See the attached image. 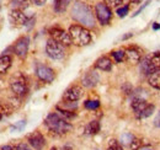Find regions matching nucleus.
Here are the masks:
<instances>
[{
    "label": "nucleus",
    "mask_w": 160,
    "mask_h": 150,
    "mask_svg": "<svg viewBox=\"0 0 160 150\" xmlns=\"http://www.w3.org/2000/svg\"><path fill=\"white\" fill-rule=\"evenodd\" d=\"M72 18L86 28L95 27V16L91 8L85 2H77L72 9Z\"/></svg>",
    "instance_id": "nucleus-1"
},
{
    "label": "nucleus",
    "mask_w": 160,
    "mask_h": 150,
    "mask_svg": "<svg viewBox=\"0 0 160 150\" xmlns=\"http://www.w3.org/2000/svg\"><path fill=\"white\" fill-rule=\"evenodd\" d=\"M44 124L53 134L57 135L67 134L72 129V124L67 119L60 117L58 113H49L44 119Z\"/></svg>",
    "instance_id": "nucleus-2"
},
{
    "label": "nucleus",
    "mask_w": 160,
    "mask_h": 150,
    "mask_svg": "<svg viewBox=\"0 0 160 150\" xmlns=\"http://www.w3.org/2000/svg\"><path fill=\"white\" fill-rule=\"evenodd\" d=\"M69 36L72 38V43L78 47L88 46L92 41L90 31L81 25H72L69 27Z\"/></svg>",
    "instance_id": "nucleus-3"
},
{
    "label": "nucleus",
    "mask_w": 160,
    "mask_h": 150,
    "mask_svg": "<svg viewBox=\"0 0 160 150\" xmlns=\"http://www.w3.org/2000/svg\"><path fill=\"white\" fill-rule=\"evenodd\" d=\"M140 72L147 76L160 72V52H154L152 56L144 57L140 62Z\"/></svg>",
    "instance_id": "nucleus-4"
},
{
    "label": "nucleus",
    "mask_w": 160,
    "mask_h": 150,
    "mask_svg": "<svg viewBox=\"0 0 160 150\" xmlns=\"http://www.w3.org/2000/svg\"><path fill=\"white\" fill-rule=\"evenodd\" d=\"M46 53L51 59L54 60H60L65 56L64 52V46H62L57 41H54L53 38H49L46 43Z\"/></svg>",
    "instance_id": "nucleus-5"
},
{
    "label": "nucleus",
    "mask_w": 160,
    "mask_h": 150,
    "mask_svg": "<svg viewBox=\"0 0 160 150\" xmlns=\"http://www.w3.org/2000/svg\"><path fill=\"white\" fill-rule=\"evenodd\" d=\"M10 89L12 91V94L16 97H23L28 91V86H27V81L22 75H16L11 82H10Z\"/></svg>",
    "instance_id": "nucleus-6"
},
{
    "label": "nucleus",
    "mask_w": 160,
    "mask_h": 150,
    "mask_svg": "<svg viewBox=\"0 0 160 150\" xmlns=\"http://www.w3.org/2000/svg\"><path fill=\"white\" fill-rule=\"evenodd\" d=\"M95 14H96V18L99 20L101 25H108L110 21L112 19V11L111 9L105 4V2H99L96 4L95 6Z\"/></svg>",
    "instance_id": "nucleus-7"
},
{
    "label": "nucleus",
    "mask_w": 160,
    "mask_h": 150,
    "mask_svg": "<svg viewBox=\"0 0 160 150\" xmlns=\"http://www.w3.org/2000/svg\"><path fill=\"white\" fill-rule=\"evenodd\" d=\"M36 75H37V78L40 79L41 81L48 82V84L52 82L54 80V78H56V74H54L52 68H49V67H47L44 64H41V63H38L36 65Z\"/></svg>",
    "instance_id": "nucleus-8"
},
{
    "label": "nucleus",
    "mask_w": 160,
    "mask_h": 150,
    "mask_svg": "<svg viewBox=\"0 0 160 150\" xmlns=\"http://www.w3.org/2000/svg\"><path fill=\"white\" fill-rule=\"evenodd\" d=\"M28 47H30V38L27 36H23L20 37L14 44V53L19 58H25L27 56V52H28Z\"/></svg>",
    "instance_id": "nucleus-9"
},
{
    "label": "nucleus",
    "mask_w": 160,
    "mask_h": 150,
    "mask_svg": "<svg viewBox=\"0 0 160 150\" xmlns=\"http://www.w3.org/2000/svg\"><path fill=\"white\" fill-rule=\"evenodd\" d=\"M49 33H51V38L57 41L62 46H70L72 44V38L69 36V32H65L62 28H58V27L52 28L49 31Z\"/></svg>",
    "instance_id": "nucleus-10"
},
{
    "label": "nucleus",
    "mask_w": 160,
    "mask_h": 150,
    "mask_svg": "<svg viewBox=\"0 0 160 150\" xmlns=\"http://www.w3.org/2000/svg\"><path fill=\"white\" fill-rule=\"evenodd\" d=\"M82 96V89L80 86H70L69 89H67L63 94V100L65 102H77L79 101L80 97Z\"/></svg>",
    "instance_id": "nucleus-11"
},
{
    "label": "nucleus",
    "mask_w": 160,
    "mask_h": 150,
    "mask_svg": "<svg viewBox=\"0 0 160 150\" xmlns=\"http://www.w3.org/2000/svg\"><path fill=\"white\" fill-rule=\"evenodd\" d=\"M28 144L35 150H42L46 145V139L40 132H33L27 137Z\"/></svg>",
    "instance_id": "nucleus-12"
},
{
    "label": "nucleus",
    "mask_w": 160,
    "mask_h": 150,
    "mask_svg": "<svg viewBox=\"0 0 160 150\" xmlns=\"http://www.w3.org/2000/svg\"><path fill=\"white\" fill-rule=\"evenodd\" d=\"M126 52V59L132 63V64H138L142 62L143 56H142V51H140L138 47H134V46H131V47H127L124 49Z\"/></svg>",
    "instance_id": "nucleus-13"
},
{
    "label": "nucleus",
    "mask_w": 160,
    "mask_h": 150,
    "mask_svg": "<svg viewBox=\"0 0 160 150\" xmlns=\"http://www.w3.org/2000/svg\"><path fill=\"white\" fill-rule=\"evenodd\" d=\"M27 19L28 18L23 14V11H20V10H11L10 15H9L10 22L12 25H15V26H25Z\"/></svg>",
    "instance_id": "nucleus-14"
},
{
    "label": "nucleus",
    "mask_w": 160,
    "mask_h": 150,
    "mask_svg": "<svg viewBox=\"0 0 160 150\" xmlns=\"http://www.w3.org/2000/svg\"><path fill=\"white\" fill-rule=\"evenodd\" d=\"M99 81H100V76L96 72H88L81 79L82 86L85 88H94L99 84Z\"/></svg>",
    "instance_id": "nucleus-15"
},
{
    "label": "nucleus",
    "mask_w": 160,
    "mask_h": 150,
    "mask_svg": "<svg viewBox=\"0 0 160 150\" xmlns=\"http://www.w3.org/2000/svg\"><path fill=\"white\" fill-rule=\"evenodd\" d=\"M95 68L102 70V72H111L112 69V62L108 57H100L96 62H95Z\"/></svg>",
    "instance_id": "nucleus-16"
},
{
    "label": "nucleus",
    "mask_w": 160,
    "mask_h": 150,
    "mask_svg": "<svg viewBox=\"0 0 160 150\" xmlns=\"http://www.w3.org/2000/svg\"><path fill=\"white\" fill-rule=\"evenodd\" d=\"M148 105H149V103H148L144 98H142V97H134V98L132 100L131 107H132V111L136 113V116H138Z\"/></svg>",
    "instance_id": "nucleus-17"
},
{
    "label": "nucleus",
    "mask_w": 160,
    "mask_h": 150,
    "mask_svg": "<svg viewBox=\"0 0 160 150\" xmlns=\"http://www.w3.org/2000/svg\"><path fill=\"white\" fill-rule=\"evenodd\" d=\"M11 67V57L8 54L0 56V75H4Z\"/></svg>",
    "instance_id": "nucleus-18"
},
{
    "label": "nucleus",
    "mask_w": 160,
    "mask_h": 150,
    "mask_svg": "<svg viewBox=\"0 0 160 150\" xmlns=\"http://www.w3.org/2000/svg\"><path fill=\"white\" fill-rule=\"evenodd\" d=\"M30 0H11L10 1V8L11 10H20L23 11L30 6Z\"/></svg>",
    "instance_id": "nucleus-19"
},
{
    "label": "nucleus",
    "mask_w": 160,
    "mask_h": 150,
    "mask_svg": "<svg viewBox=\"0 0 160 150\" xmlns=\"http://www.w3.org/2000/svg\"><path fill=\"white\" fill-rule=\"evenodd\" d=\"M100 132V122L99 121H91L85 127V134L88 135H95Z\"/></svg>",
    "instance_id": "nucleus-20"
},
{
    "label": "nucleus",
    "mask_w": 160,
    "mask_h": 150,
    "mask_svg": "<svg viewBox=\"0 0 160 150\" xmlns=\"http://www.w3.org/2000/svg\"><path fill=\"white\" fill-rule=\"evenodd\" d=\"M70 1H72V0H54V2H53L54 11H56L57 14H63V12L67 10V8L69 6Z\"/></svg>",
    "instance_id": "nucleus-21"
},
{
    "label": "nucleus",
    "mask_w": 160,
    "mask_h": 150,
    "mask_svg": "<svg viewBox=\"0 0 160 150\" xmlns=\"http://www.w3.org/2000/svg\"><path fill=\"white\" fill-rule=\"evenodd\" d=\"M148 82H149V85L153 86L154 89L160 90V72L154 73L153 75L148 76Z\"/></svg>",
    "instance_id": "nucleus-22"
},
{
    "label": "nucleus",
    "mask_w": 160,
    "mask_h": 150,
    "mask_svg": "<svg viewBox=\"0 0 160 150\" xmlns=\"http://www.w3.org/2000/svg\"><path fill=\"white\" fill-rule=\"evenodd\" d=\"M155 111V105H152V103H149L142 112L137 116V118H139V119H143V118H148V117H150L153 113Z\"/></svg>",
    "instance_id": "nucleus-23"
},
{
    "label": "nucleus",
    "mask_w": 160,
    "mask_h": 150,
    "mask_svg": "<svg viewBox=\"0 0 160 150\" xmlns=\"http://www.w3.org/2000/svg\"><path fill=\"white\" fill-rule=\"evenodd\" d=\"M84 106L88 110H98L100 107V101L99 100H88L84 102Z\"/></svg>",
    "instance_id": "nucleus-24"
},
{
    "label": "nucleus",
    "mask_w": 160,
    "mask_h": 150,
    "mask_svg": "<svg viewBox=\"0 0 160 150\" xmlns=\"http://www.w3.org/2000/svg\"><path fill=\"white\" fill-rule=\"evenodd\" d=\"M142 145H143V142H142V139L139 138H133V140L131 142V144H129V148L131 150H140L142 149Z\"/></svg>",
    "instance_id": "nucleus-25"
},
{
    "label": "nucleus",
    "mask_w": 160,
    "mask_h": 150,
    "mask_svg": "<svg viewBox=\"0 0 160 150\" xmlns=\"http://www.w3.org/2000/svg\"><path fill=\"white\" fill-rule=\"evenodd\" d=\"M112 57L117 63H122L126 58V52L124 51H115V52H112Z\"/></svg>",
    "instance_id": "nucleus-26"
},
{
    "label": "nucleus",
    "mask_w": 160,
    "mask_h": 150,
    "mask_svg": "<svg viewBox=\"0 0 160 150\" xmlns=\"http://www.w3.org/2000/svg\"><path fill=\"white\" fill-rule=\"evenodd\" d=\"M124 2V0H105V4L111 9V8H121V5Z\"/></svg>",
    "instance_id": "nucleus-27"
},
{
    "label": "nucleus",
    "mask_w": 160,
    "mask_h": 150,
    "mask_svg": "<svg viewBox=\"0 0 160 150\" xmlns=\"http://www.w3.org/2000/svg\"><path fill=\"white\" fill-rule=\"evenodd\" d=\"M128 11H129V5H123V6H121L116 10V14L120 18H124V16H127Z\"/></svg>",
    "instance_id": "nucleus-28"
},
{
    "label": "nucleus",
    "mask_w": 160,
    "mask_h": 150,
    "mask_svg": "<svg viewBox=\"0 0 160 150\" xmlns=\"http://www.w3.org/2000/svg\"><path fill=\"white\" fill-rule=\"evenodd\" d=\"M133 138L134 137L131 133H124L121 137V142H122V144H131V142L133 140Z\"/></svg>",
    "instance_id": "nucleus-29"
},
{
    "label": "nucleus",
    "mask_w": 160,
    "mask_h": 150,
    "mask_svg": "<svg viewBox=\"0 0 160 150\" xmlns=\"http://www.w3.org/2000/svg\"><path fill=\"white\" fill-rule=\"evenodd\" d=\"M14 150H32L27 144H25V143H20V144H18L15 148H14Z\"/></svg>",
    "instance_id": "nucleus-30"
},
{
    "label": "nucleus",
    "mask_w": 160,
    "mask_h": 150,
    "mask_svg": "<svg viewBox=\"0 0 160 150\" xmlns=\"http://www.w3.org/2000/svg\"><path fill=\"white\" fill-rule=\"evenodd\" d=\"M150 1H152V0H147V1H145V2H144V4L142 5V6H140L139 9H138V10H137V11H136V12L133 14V16H137V15H139L140 12H142V11H143V10H144V9L147 8V6H148V4H149Z\"/></svg>",
    "instance_id": "nucleus-31"
},
{
    "label": "nucleus",
    "mask_w": 160,
    "mask_h": 150,
    "mask_svg": "<svg viewBox=\"0 0 160 150\" xmlns=\"http://www.w3.org/2000/svg\"><path fill=\"white\" fill-rule=\"evenodd\" d=\"M25 126H26V122H25V121H20V123H18L16 126H12L11 129H12V131H20Z\"/></svg>",
    "instance_id": "nucleus-32"
},
{
    "label": "nucleus",
    "mask_w": 160,
    "mask_h": 150,
    "mask_svg": "<svg viewBox=\"0 0 160 150\" xmlns=\"http://www.w3.org/2000/svg\"><path fill=\"white\" fill-rule=\"evenodd\" d=\"M33 25H35V18H33V16L28 18L27 21H26V23H25V26H26V27H28V28H31Z\"/></svg>",
    "instance_id": "nucleus-33"
},
{
    "label": "nucleus",
    "mask_w": 160,
    "mask_h": 150,
    "mask_svg": "<svg viewBox=\"0 0 160 150\" xmlns=\"http://www.w3.org/2000/svg\"><path fill=\"white\" fill-rule=\"evenodd\" d=\"M154 126H155L157 128H160V111L158 112V114L155 116V118H154Z\"/></svg>",
    "instance_id": "nucleus-34"
},
{
    "label": "nucleus",
    "mask_w": 160,
    "mask_h": 150,
    "mask_svg": "<svg viewBox=\"0 0 160 150\" xmlns=\"http://www.w3.org/2000/svg\"><path fill=\"white\" fill-rule=\"evenodd\" d=\"M123 91H126V94H127V95L131 94V92H132V86H131V85L127 82V84H126V86L123 85Z\"/></svg>",
    "instance_id": "nucleus-35"
},
{
    "label": "nucleus",
    "mask_w": 160,
    "mask_h": 150,
    "mask_svg": "<svg viewBox=\"0 0 160 150\" xmlns=\"http://www.w3.org/2000/svg\"><path fill=\"white\" fill-rule=\"evenodd\" d=\"M32 2L35 5H37V6H42V5H44L47 2V0H32Z\"/></svg>",
    "instance_id": "nucleus-36"
},
{
    "label": "nucleus",
    "mask_w": 160,
    "mask_h": 150,
    "mask_svg": "<svg viewBox=\"0 0 160 150\" xmlns=\"http://www.w3.org/2000/svg\"><path fill=\"white\" fill-rule=\"evenodd\" d=\"M110 145H113L116 150H123V149H122V147H121V145L117 143V142H116V140H111V144H110Z\"/></svg>",
    "instance_id": "nucleus-37"
},
{
    "label": "nucleus",
    "mask_w": 160,
    "mask_h": 150,
    "mask_svg": "<svg viewBox=\"0 0 160 150\" xmlns=\"http://www.w3.org/2000/svg\"><path fill=\"white\" fill-rule=\"evenodd\" d=\"M153 30H160V23L154 22V23H153Z\"/></svg>",
    "instance_id": "nucleus-38"
},
{
    "label": "nucleus",
    "mask_w": 160,
    "mask_h": 150,
    "mask_svg": "<svg viewBox=\"0 0 160 150\" xmlns=\"http://www.w3.org/2000/svg\"><path fill=\"white\" fill-rule=\"evenodd\" d=\"M107 150H116L115 149V147H113V145H110V147H108V149Z\"/></svg>",
    "instance_id": "nucleus-39"
},
{
    "label": "nucleus",
    "mask_w": 160,
    "mask_h": 150,
    "mask_svg": "<svg viewBox=\"0 0 160 150\" xmlns=\"http://www.w3.org/2000/svg\"><path fill=\"white\" fill-rule=\"evenodd\" d=\"M63 150H73V149H72L70 147H64V149H63Z\"/></svg>",
    "instance_id": "nucleus-40"
},
{
    "label": "nucleus",
    "mask_w": 160,
    "mask_h": 150,
    "mask_svg": "<svg viewBox=\"0 0 160 150\" xmlns=\"http://www.w3.org/2000/svg\"><path fill=\"white\" fill-rule=\"evenodd\" d=\"M51 150H58V148H56V147H53V148H51Z\"/></svg>",
    "instance_id": "nucleus-41"
},
{
    "label": "nucleus",
    "mask_w": 160,
    "mask_h": 150,
    "mask_svg": "<svg viewBox=\"0 0 160 150\" xmlns=\"http://www.w3.org/2000/svg\"><path fill=\"white\" fill-rule=\"evenodd\" d=\"M140 150H153V149H150V148H144V149H140Z\"/></svg>",
    "instance_id": "nucleus-42"
},
{
    "label": "nucleus",
    "mask_w": 160,
    "mask_h": 150,
    "mask_svg": "<svg viewBox=\"0 0 160 150\" xmlns=\"http://www.w3.org/2000/svg\"><path fill=\"white\" fill-rule=\"evenodd\" d=\"M1 118H2V114H1V113H0V119H1Z\"/></svg>",
    "instance_id": "nucleus-43"
},
{
    "label": "nucleus",
    "mask_w": 160,
    "mask_h": 150,
    "mask_svg": "<svg viewBox=\"0 0 160 150\" xmlns=\"http://www.w3.org/2000/svg\"><path fill=\"white\" fill-rule=\"evenodd\" d=\"M74 1H78V2H79V0H74Z\"/></svg>",
    "instance_id": "nucleus-44"
},
{
    "label": "nucleus",
    "mask_w": 160,
    "mask_h": 150,
    "mask_svg": "<svg viewBox=\"0 0 160 150\" xmlns=\"http://www.w3.org/2000/svg\"><path fill=\"white\" fill-rule=\"evenodd\" d=\"M0 8H1V4H0Z\"/></svg>",
    "instance_id": "nucleus-45"
},
{
    "label": "nucleus",
    "mask_w": 160,
    "mask_h": 150,
    "mask_svg": "<svg viewBox=\"0 0 160 150\" xmlns=\"http://www.w3.org/2000/svg\"><path fill=\"white\" fill-rule=\"evenodd\" d=\"M139 1H142V0H139Z\"/></svg>",
    "instance_id": "nucleus-46"
}]
</instances>
